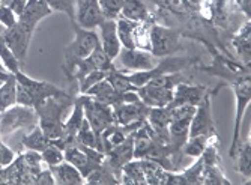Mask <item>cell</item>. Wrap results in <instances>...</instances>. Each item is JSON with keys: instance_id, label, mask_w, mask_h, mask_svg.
<instances>
[{"instance_id": "8fae6325", "label": "cell", "mask_w": 251, "mask_h": 185, "mask_svg": "<svg viewBox=\"0 0 251 185\" xmlns=\"http://www.w3.org/2000/svg\"><path fill=\"white\" fill-rule=\"evenodd\" d=\"M196 135H217L215 130V122L212 118V108H211V94L208 92L204 98L200 101V104L196 107L194 116L190 124V135L188 137H196Z\"/></svg>"}, {"instance_id": "7a4b0ae2", "label": "cell", "mask_w": 251, "mask_h": 185, "mask_svg": "<svg viewBox=\"0 0 251 185\" xmlns=\"http://www.w3.org/2000/svg\"><path fill=\"white\" fill-rule=\"evenodd\" d=\"M75 33V39L65 49V63H63V73L68 79H71L74 73V66L78 60L86 59L90 56L98 45L100 36L92 29H83L77 23L71 25Z\"/></svg>"}, {"instance_id": "e575fe53", "label": "cell", "mask_w": 251, "mask_h": 185, "mask_svg": "<svg viewBox=\"0 0 251 185\" xmlns=\"http://www.w3.org/2000/svg\"><path fill=\"white\" fill-rule=\"evenodd\" d=\"M41 158H42V163H45L49 167L56 166V164H60L62 161H65L63 151L60 148H57L56 145H53V143H50L47 148H45L41 152Z\"/></svg>"}, {"instance_id": "5b68a950", "label": "cell", "mask_w": 251, "mask_h": 185, "mask_svg": "<svg viewBox=\"0 0 251 185\" xmlns=\"http://www.w3.org/2000/svg\"><path fill=\"white\" fill-rule=\"evenodd\" d=\"M149 52L156 57H167L182 50L180 33L175 29H169L158 25L149 29Z\"/></svg>"}, {"instance_id": "9a60e30c", "label": "cell", "mask_w": 251, "mask_h": 185, "mask_svg": "<svg viewBox=\"0 0 251 185\" xmlns=\"http://www.w3.org/2000/svg\"><path fill=\"white\" fill-rule=\"evenodd\" d=\"M63 155H65V161L68 163H71L74 167H77L80 170V173L83 175V178L86 179L90 173H92L97 167H100L102 163L100 161L94 159L92 157H89L87 152H84L78 145L77 142H74L73 145H70L68 148H65L63 151Z\"/></svg>"}, {"instance_id": "d6a6232c", "label": "cell", "mask_w": 251, "mask_h": 185, "mask_svg": "<svg viewBox=\"0 0 251 185\" xmlns=\"http://www.w3.org/2000/svg\"><path fill=\"white\" fill-rule=\"evenodd\" d=\"M47 3H49L51 11L66 14L71 21V25L75 23V3H77V0H47Z\"/></svg>"}, {"instance_id": "d6986e66", "label": "cell", "mask_w": 251, "mask_h": 185, "mask_svg": "<svg viewBox=\"0 0 251 185\" xmlns=\"http://www.w3.org/2000/svg\"><path fill=\"white\" fill-rule=\"evenodd\" d=\"M51 9L47 3V0H27V5L23 11V14L18 17V21L26 25L32 29H36L38 23L44 20L45 17L51 15Z\"/></svg>"}, {"instance_id": "44dd1931", "label": "cell", "mask_w": 251, "mask_h": 185, "mask_svg": "<svg viewBox=\"0 0 251 185\" xmlns=\"http://www.w3.org/2000/svg\"><path fill=\"white\" fill-rule=\"evenodd\" d=\"M139 25V21H132L122 15L116 18V30L122 49H135V32Z\"/></svg>"}, {"instance_id": "c3c4849f", "label": "cell", "mask_w": 251, "mask_h": 185, "mask_svg": "<svg viewBox=\"0 0 251 185\" xmlns=\"http://www.w3.org/2000/svg\"><path fill=\"white\" fill-rule=\"evenodd\" d=\"M0 84H2V83H0Z\"/></svg>"}, {"instance_id": "cb8c5ba5", "label": "cell", "mask_w": 251, "mask_h": 185, "mask_svg": "<svg viewBox=\"0 0 251 185\" xmlns=\"http://www.w3.org/2000/svg\"><path fill=\"white\" fill-rule=\"evenodd\" d=\"M17 104V79L15 74L0 84V113Z\"/></svg>"}, {"instance_id": "836d02e7", "label": "cell", "mask_w": 251, "mask_h": 185, "mask_svg": "<svg viewBox=\"0 0 251 185\" xmlns=\"http://www.w3.org/2000/svg\"><path fill=\"white\" fill-rule=\"evenodd\" d=\"M100 9L105 20H116L124 8V0H98Z\"/></svg>"}, {"instance_id": "bcb514c9", "label": "cell", "mask_w": 251, "mask_h": 185, "mask_svg": "<svg viewBox=\"0 0 251 185\" xmlns=\"http://www.w3.org/2000/svg\"><path fill=\"white\" fill-rule=\"evenodd\" d=\"M2 167H3V166H2V163H0V169H2Z\"/></svg>"}, {"instance_id": "d4e9b609", "label": "cell", "mask_w": 251, "mask_h": 185, "mask_svg": "<svg viewBox=\"0 0 251 185\" xmlns=\"http://www.w3.org/2000/svg\"><path fill=\"white\" fill-rule=\"evenodd\" d=\"M235 158H236L238 172L242 176H245L247 179H250V176H251V142H250V138H247L244 143L238 145Z\"/></svg>"}, {"instance_id": "e0dca14e", "label": "cell", "mask_w": 251, "mask_h": 185, "mask_svg": "<svg viewBox=\"0 0 251 185\" xmlns=\"http://www.w3.org/2000/svg\"><path fill=\"white\" fill-rule=\"evenodd\" d=\"M35 178L27 170L23 155L18 154L12 163L0 169V185L2 184H33Z\"/></svg>"}, {"instance_id": "2e32d148", "label": "cell", "mask_w": 251, "mask_h": 185, "mask_svg": "<svg viewBox=\"0 0 251 185\" xmlns=\"http://www.w3.org/2000/svg\"><path fill=\"white\" fill-rule=\"evenodd\" d=\"M100 27V44L110 60H115L122 49L118 30H116V20H104Z\"/></svg>"}, {"instance_id": "6da1fadb", "label": "cell", "mask_w": 251, "mask_h": 185, "mask_svg": "<svg viewBox=\"0 0 251 185\" xmlns=\"http://www.w3.org/2000/svg\"><path fill=\"white\" fill-rule=\"evenodd\" d=\"M73 97L65 98H49L44 104H41L36 110L39 118V127L47 135L49 140H56V138L63 137L65 134V122L63 114L66 110L74 106Z\"/></svg>"}, {"instance_id": "b9f144b4", "label": "cell", "mask_w": 251, "mask_h": 185, "mask_svg": "<svg viewBox=\"0 0 251 185\" xmlns=\"http://www.w3.org/2000/svg\"><path fill=\"white\" fill-rule=\"evenodd\" d=\"M14 158H15L14 151L9 149L2 140H0V163H2V166H8L9 163H12Z\"/></svg>"}, {"instance_id": "7bdbcfd3", "label": "cell", "mask_w": 251, "mask_h": 185, "mask_svg": "<svg viewBox=\"0 0 251 185\" xmlns=\"http://www.w3.org/2000/svg\"><path fill=\"white\" fill-rule=\"evenodd\" d=\"M9 77H11V73L5 71V69H0V83L6 81V80H8Z\"/></svg>"}, {"instance_id": "277c9868", "label": "cell", "mask_w": 251, "mask_h": 185, "mask_svg": "<svg viewBox=\"0 0 251 185\" xmlns=\"http://www.w3.org/2000/svg\"><path fill=\"white\" fill-rule=\"evenodd\" d=\"M15 79H17V81L23 87L26 89L33 108H38L41 104H44L49 98H65V97H71L63 89H60V87L49 83V81L33 80V79L27 77L25 73H21V71H18L15 74Z\"/></svg>"}, {"instance_id": "1f68e13d", "label": "cell", "mask_w": 251, "mask_h": 185, "mask_svg": "<svg viewBox=\"0 0 251 185\" xmlns=\"http://www.w3.org/2000/svg\"><path fill=\"white\" fill-rule=\"evenodd\" d=\"M201 184L208 185H229L230 181L224 176V173L218 169V164H211L206 166L203 164V172H201Z\"/></svg>"}, {"instance_id": "8d00e7d4", "label": "cell", "mask_w": 251, "mask_h": 185, "mask_svg": "<svg viewBox=\"0 0 251 185\" xmlns=\"http://www.w3.org/2000/svg\"><path fill=\"white\" fill-rule=\"evenodd\" d=\"M105 77H107V71H100V69H95V71H92V73H89L87 76H84L81 80H78L80 95H83L89 87H92L94 84H97L98 81L104 80Z\"/></svg>"}, {"instance_id": "3957f363", "label": "cell", "mask_w": 251, "mask_h": 185, "mask_svg": "<svg viewBox=\"0 0 251 185\" xmlns=\"http://www.w3.org/2000/svg\"><path fill=\"white\" fill-rule=\"evenodd\" d=\"M39 124L38 113L33 107L15 104L0 113V137L9 135L17 130L33 128Z\"/></svg>"}, {"instance_id": "ba28073f", "label": "cell", "mask_w": 251, "mask_h": 185, "mask_svg": "<svg viewBox=\"0 0 251 185\" xmlns=\"http://www.w3.org/2000/svg\"><path fill=\"white\" fill-rule=\"evenodd\" d=\"M33 32H35V29L23 25L21 21H17L15 26H12L9 29H5L3 33H2V38L5 39L6 45L11 49L14 56L17 57L20 66H23L26 63L29 45H30Z\"/></svg>"}, {"instance_id": "603a6c76", "label": "cell", "mask_w": 251, "mask_h": 185, "mask_svg": "<svg viewBox=\"0 0 251 185\" xmlns=\"http://www.w3.org/2000/svg\"><path fill=\"white\" fill-rule=\"evenodd\" d=\"M83 121H84V108H83V103H81L80 97H77L74 100L71 116L68 118L65 122V134L63 135L70 137V138H75V134L80 130Z\"/></svg>"}, {"instance_id": "5bb4252c", "label": "cell", "mask_w": 251, "mask_h": 185, "mask_svg": "<svg viewBox=\"0 0 251 185\" xmlns=\"http://www.w3.org/2000/svg\"><path fill=\"white\" fill-rule=\"evenodd\" d=\"M113 119L118 125H129L137 121H145L148 118L149 108L143 101L140 103H122L118 106H113Z\"/></svg>"}, {"instance_id": "7402d4cb", "label": "cell", "mask_w": 251, "mask_h": 185, "mask_svg": "<svg viewBox=\"0 0 251 185\" xmlns=\"http://www.w3.org/2000/svg\"><path fill=\"white\" fill-rule=\"evenodd\" d=\"M119 182L121 184H146V178L140 164V159L132 158L126 164H124L121 170Z\"/></svg>"}, {"instance_id": "ee69618b", "label": "cell", "mask_w": 251, "mask_h": 185, "mask_svg": "<svg viewBox=\"0 0 251 185\" xmlns=\"http://www.w3.org/2000/svg\"><path fill=\"white\" fill-rule=\"evenodd\" d=\"M0 69H5V66L2 65V62H0ZM5 71H6V69H5Z\"/></svg>"}, {"instance_id": "7dc6e473", "label": "cell", "mask_w": 251, "mask_h": 185, "mask_svg": "<svg viewBox=\"0 0 251 185\" xmlns=\"http://www.w3.org/2000/svg\"><path fill=\"white\" fill-rule=\"evenodd\" d=\"M0 5H2V0H0Z\"/></svg>"}, {"instance_id": "d590c367", "label": "cell", "mask_w": 251, "mask_h": 185, "mask_svg": "<svg viewBox=\"0 0 251 185\" xmlns=\"http://www.w3.org/2000/svg\"><path fill=\"white\" fill-rule=\"evenodd\" d=\"M23 155V161H25V164L27 167V170L30 172V175L35 178L39 172H41V163H42V158H41V152L38 151H27ZM35 182V181H33Z\"/></svg>"}, {"instance_id": "ab89813d", "label": "cell", "mask_w": 251, "mask_h": 185, "mask_svg": "<svg viewBox=\"0 0 251 185\" xmlns=\"http://www.w3.org/2000/svg\"><path fill=\"white\" fill-rule=\"evenodd\" d=\"M33 184H38V185H54L56 181H54V176L51 173V170H41L36 176H35V182Z\"/></svg>"}, {"instance_id": "4fadbf2b", "label": "cell", "mask_w": 251, "mask_h": 185, "mask_svg": "<svg viewBox=\"0 0 251 185\" xmlns=\"http://www.w3.org/2000/svg\"><path fill=\"white\" fill-rule=\"evenodd\" d=\"M98 0H77L75 3V23L83 29H95L104 21Z\"/></svg>"}, {"instance_id": "4316f807", "label": "cell", "mask_w": 251, "mask_h": 185, "mask_svg": "<svg viewBox=\"0 0 251 185\" xmlns=\"http://www.w3.org/2000/svg\"><path fill=\"white\" fill-rule=\"evenodd\" d=\"M217 137V135H214ZM211 135H196V137H188V140L184 143L180 149V154L185 157H191V158H199L201 157L204 148H206L208 142H209Z\"/></svg>"}, {"instance_id": "30bf717a", "label": "cell", "mask_w": 251, "mask_h": 185, "mask_svg": "<svg viewBox=\"0 0 251 185\" xmlns=\"http://www.w3.org/2000/svg\"><path fill=\"white\" fill-rule=\"evenodd\" d=\"M116 59H119V63L124 66L125 71L132 73L149 71L161 60V57H156L151 52L142 49H121Z\"/></svg>"}, {"instance_id": "f546056e", "label": "cell", "mask_w": 251, "mask_h": 185, "mask_svg": "<svg viewBox=\"0 0 251 185\" xmlns=\"http://www.w3.org/2000/svg\"><path fill=\"white\" fill-rule=\"evenodd\" d=\"M105 80L113 86V89L118 90V92H137V86H134L128 80L126 74L124 71H121L119 68L108 71Z\"/></svg>"}, {"instance_id": "83f0119b", "label": "cell", "mask_w": 251, "mask_h": 185, "mask_svg": "<svg viewBox=\"0 0 251 185\" xmlns=\"http://www.w3.org/2000/svg\"><path fill=\"white\" fill-rule=\"evenodd\" d=\"M84 182L86 184H104V185H107V184H121L119 178L113 173V170L108 167V164L105 163V161L100 167H97L92 173H90L84 179Z\"/></svg>"}, {"instance_id": "ac0fdd59", "label": "cell", "mask_w": 251, "mask_h": 185, "mask_svg": "<svg viewBox=\"0 0 251 185\" xmlns=\"http://www.w3.org/2000/svg\"><path fill=\"white\" fill-rule=\"evenodd\" d=\"M137 94L148 107H167L173 100V89H166L151 83L137 87Z\"/></svg>"}, {"instance_id": "ffe728a7", "label": "cell", "mask_w": 251, "mask_h": 185, "mask_svg": "<svg viewBox=\"0 0 251 185\" xmlns=\"http://www.w3.org/2000/svg\"><path fill=\"white\" fill-rule=\"evenodd\" d=\"M56 184L60 185H80L84 184V178L80 173V170L77 167H74L71 163L68 161H62L60 164L51 166L50 167Z\"/></svg>"}, {"instance_id": "60d3db41", "label": "cell", "mask_w": 251, "mask_h": 185, "mask_svg": "<svg viewBox=\"0 0 251 185\" xmlns=\"http://www.w3.org/2000/svg\"><path fill=\"white\" fill-rule=\"evenodd\" d=\"M2 5L11 8L17 17H20L23 14V11H25L26 5H27V0H2Z\"/></svg>"}, {"instance_id": "4dcf8cb0", "label": "cell", "mask_w": 251, "mask_h": 185, "mask_svg": "<svg viewBox=\"0 0 251 185\" xmlns=\"http://www.w3.org/2000/svg\"><path fill=\"white\" fill-rule=\"evenodd\" d=\"M0 62L5 66V69L11 74H17L18 71H21V66L17 60V57L14 56V53L11 52V49L6 45L5 39L0 35Z\"/></svg>"}, {"instance_id": "7c38bea8", "label": "cell", "mask_w": 251, "mask_h": 185, "mask_svg": "<svg viewBox=\"0 0 251 185\" xmlns=\"http://www.w3.org/2000/svg\"><path fill=\"white\" fill-rule=\"evenodd\" d=\"M208 87L201 84H191L188 81L179 83L173 89V100L167 106L169 108L177 107V106H199L200 101L208 94Z\"/></svg>"}, {"instance_id": "484cf974", "label": "cell", "mask_w": 251, "mask_h": 185, "mask_svg": "<svg viewBox=\"0 0 251 185\" xmlns=\"http://www.w3.org/2000/svg\"><path fill=\"white\" fill-rule=\"evenodd\" d=\"M51 142L47 138V135L44 134V131L41 130L39 125L33 127L32 131L25 135L21 138V145L25 146L26 149H30V151H38V152H42L45 148H47Z\"/></svg>"}, {"instance_id": "f35d334b", "label": "cell", "mask_w": 251, "mask_h": 185, "mask_svg": "<svg viewBox=\"0 0 251 185\" xmlns=\"http://www.w3.org/2000/svg\"><path fill=\"white\" fill-rule=\"evenodd\" d=\"M17 21H18V17L11 8L0 5V26L3 29H9L17 25Z\"/></svg>"}, {"instance_id": "8992f818", "label": "cell", "mask_w": 251, "mask_h": 185, "mask_svg": "<svg viewBox=\"0 0 251 185\" xmlns=\"http://www.w3.org/2000/svg\"><path fill=\"white\" fill-rule=\"evenodd\" d=\"M80 100L84 108V118L87 119L90 128L94 130L97 137L101 140L102 131L111 124H115V119H113V108L107 104L97 101L94 97H89V95H80Z\"/></svg>"}, {"instance_id": "9c48e42d", "label": "cell", "mask_w": 251, "mask_h": 185, "mask_svg": "<svg viewBox=\"0 0 251 185\" xmlns=\"http://www.w3.org/2000/svg\"><path fill=\"white\" fill-rule=\"evenodd\" d=\"M233 90H235V98H236V111H235V130H233V138H232V145L229 149V155L230 158H235L236 154V148L241 143V125H242V119H244V113L245 108L250 104V98H251V86H250V79L245 77L244 80H238L233 84Z\"/></svg>"}, {"instance_id": "f1b7e54d", "label": "cell", "mask_w": 251, "mask_h": 185, "mask_svg": "<svg viewBox=\"0 0 251 185\" xmlns=\"http://www.w3.org/2000/svg\"><path fill=\"white\" fill-rule=\"evenodd\" d=\"M122 17L129 18L132 21H145L148 17L146 6L143 5L142 0H124V8L121 12Z\"/></svg>"}, {"instance_id": "f6af8a7d", "label": "cell", "mask_w": 251, "mask_h": 185, "mask_svg": "<svg viewBox=\"0 0 251 185\" xmlns=\"http://www.w3.org/2000/svg\"><path fill=\"white\" fill-rule=\"evenodd\" d=\"M3 30H5V29H3L2 26H0V35H2V33H3Z\"/></svg>"}, {"instance_id": "74e56055", "label": "cell", "mask_w": 251, "mask_h": 185, "mask_svg": "<svg viewBox=\"0 0 251 185\" xmlns=\"http://www.w3.org/2000/svg\"><path fill=\"white\" fill-rule=\"evenodd\" d=\"M201 172H203V159L201 157L197 158L196 164L182 172L187 184H201Z\"/></svg>"}, {"instance_id": "52a82bcc", "label": "cell", "mask_w": 251, "mask_h": 185, "mask_svg": "<svg viewBox=\"0 0 251 185\" xmlns=\"http://www.w3.org/2000/svg\"><path fill=\"white\" fill-rule=\"evenodd\" d=\"M196 62V59L193 57H170L167 56L166 59H161L158 62V65L152 69H149V71H140V73H132V74H126L128 80L137 86L140 87L143 84H146L149 80H152L153 77L156 76H161V74H170V73H177L180 71V69L184 68H188L191 66L193 63Z\"/></svg>"}]
</instances>
